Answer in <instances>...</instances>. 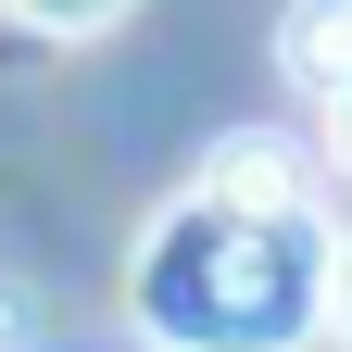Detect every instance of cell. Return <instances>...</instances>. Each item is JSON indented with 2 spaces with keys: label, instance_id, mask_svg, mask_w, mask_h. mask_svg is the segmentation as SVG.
Here are the masks:
<instances>
[{
  "label": "cell",
  "instance_id": "cell-5",
  "mask_svg": "<svg viewBox=\"0 0 352 352\" xmlns=\"http://www.w3.org/2000/svg\"><path fill=\"white\" fill-rule=\"evenodd\" d=\"M327 327L352 340V252H340V289H327Z\"/></svg>",
  "mask_w": 352,
  "mask_h": 352
},
{
  "label": "cell",
  "instance_id": "cell-2",
  "mask_svg": "<svg viewBox=\"0 0 352 352\" xmlns=\"http://www.w3.org/2000/svg\"><path fill=\"white\" fill-rule=\"evenodd\" d=\"M277 76L302 101H340L352 88V0H289L277 13Z\"/></svg>",
  "mask_w": 352,
  "mask_h": 352
},
{
  "label": "cell",
  "instance_id": "cell-3",
  "mask_svg": "<svg viewBox=\"0 0 352 352\" xmlns=\"http://www.w3.org/2000/svg\"><path fill=\"white\" fill-rule=\"evenodd\" d=\"M13 25H38V38H101V25H126L139 0H0Z\"/></svg>",
  "mask_w": 352,
  "mask_h": 352
},
{
  "label": "cell",
  "instance_id": "cell-1",
  "mask_svg": "<svg viewBox=\"0 0 352 352\" xmlns=\"http://www.w3.org/2000/svg\"><path fill=\"white\" fill-rule=\"evenodd\" d=\"M327 289H340V227L315 176L264 139L214 151L126 264V315L151 327V352H302L327 327Z\"/></svg>",
  "mask_w": 352,
  "mask_h": 352
},
{
  "label": "cell",
  "instance_id": "cell-4",
  "mask_svg": "<svg viewBox=\"0 0 352 352\" xmlns=\"http://www.w3.org/2000/svg\"><path fill=\"white\" fill-rule=\"evenodd\" d=\"M315 113H327V164L352 176V88H340V101H315Z\"/></svg>",
  "mask_w": 352,
  "mask_h": 352
}]
</instances>
